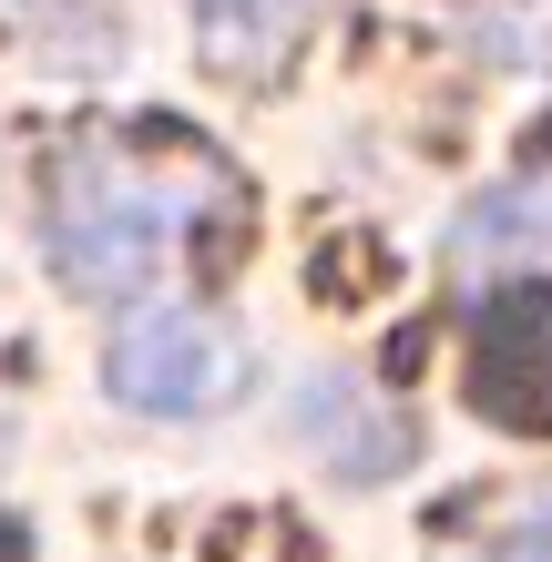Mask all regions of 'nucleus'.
Returning <instances> with one entry per match:
<instances>
[{"label": "nucleus", "instance_id": "4", "mask_svg": "<svg viewBox=\"0 0 552 562\" xmlns=\"http://www.w3.org/2000/svg\"><path fill=\"white\" fill-rule=\"evenodd\" d=\"M297 419H307V440H317V450L338 460V481H388V471H399V450H409V429H399V419H379V409L338 419L328 379L307 389V409H297Z\"/></svg>", "mask_w": 552, "mask_h": 562}, {"label": "nucleus", "instance_id": "6", "mask_svg": "<svg viewBox=\"0 0 552 562\" xmlns=\"http://www.w3.org/2000/svg\"><path fill=\"white\" fill-rule=\"evenodd\" d=\"M11 552H21V521H0V562H11Z\"/></svg>", "mask_w": 552, "mask_h": 562}, {"label": "nucleus", "instance_id": "3", "mask_svg": "<svg viewBox=\"0 0 552 562\" xmlns=\"http://www.w3.org/2000/svg\"><path fill=\"white\" fill-rule=\"evenodd\" d=\"M307 21H317V0H205V42L225 72H267Z\"/></svg>", "mask_w": 552, "mask_h": 562}, {"label": "nucleus", "instance_id": "7", "mask_svg": "<svg viewBox=\"0 0 552 562\" xmlns=\"http://www.w3.org/2000/svg\"><path fill=\"white\" fill-rule=\"evenodd\" d=\"M31 11H82V0H31Z\"/></svg>", "mask_w": 552, "mask_h": 562}, {"label": "nucleus", "instance_id": "2", "mask_svg": "<svg viewBox=\"0 0 552 562\" xmlns=\"http://www.w3.org/2000/svg\"><path fill=\"white\" fill-rule=\"evenodd\" d=\"M154 256H165V205L144 184H123L113 164H82L52 194V267L82 296H144Z\"/></svg>", "mask_w": 552, "mask_h": 562}, {"label": "nucleus", "instance_id": "5", "mask_svg": "<svg viewBox=\"0 0 552 562\" xmlns=\"http://www.w3.org/2000/svg\"><path fill=\"white\" fill-rule=\"evenodd\" d=\"M502 562H552V491L522 512V542H502Z\"/></svg>", "mask_w": 552, "mask_h": 562}, {"label": "nucleus", "instance_id": "1", "mask_svg": "<svg viewBox=\"0 0 552 562\" xmlns=\"http://www.w3.org/2000/svg\"><path fill=\"white\" fill-rule=\"evenodd\" d=\"M103 389L144 419H194V409H225L246 389V348L205 307H134L103 348Z\"/></svg>", "mask_w": 552, "mask_h": 562}]
</instances>
